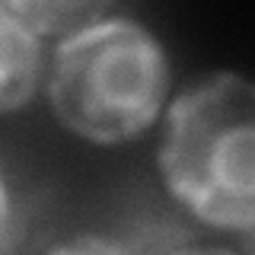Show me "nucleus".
Here are the masks:
<instances>
[{
	"label": "nucleus",
	"instance_id": "f257e3e1",
	"mask_svg": "<svg viewBox=\"0 0 255 255\" xmlns=\"http://www.w3.org/2000/svg\"><path fill=\"white\" fill-rule=\"evenodd\" d=\"M255 90L239 74H217L188 86L169 109L159 169L166 185L198 220L249 236Z\"/></svg>",
	"mask_w": 255,
	"mask_h": 255
},
{
	"label": "nucleus",
	"instance_id": "f03ea898",
	"mask_svg": "<svg viewBox=\"0 0 255 255\" xmlns=\"http://www.w3.org/2000/svg\"><path fill=\"white\" fill-rule=\"evenodd\" d=\"M169 90V64L143 26L106 19L74 32L51 64L48 96L67 131L118 143L150 128Z\"/></svg>",
	"mask_w": 255,
	"mask_h": 255
},
{
	"label": "nucleus",
	"instance_id": "7ed1b4c3",
	"mask_svg": "<svg viewBox=\"0 0 255 255\" xmlns=\"http://www.w3.org/2000/svg\"><path fill=\"white\" fill-rule=\"evenodd\" d=\"M42 74L38 32H32L10 6H0V112L22 109Z\"/></svg>",
	"mask_w": 255,
	"mask_h": 255
},
{
	"label": "nucleus",
	"instance_id": "20e7f679",
	"mask_svg": "<svg viewBox=\"0 0 255 255\" xmlns=\"http://www.w3.org/2000/svg\"><path fill=\"white\" fill-rule=\"evenodd\" d=\"M32 32L42 35H74L106 16L115 0H6Z\"/></svg>",
	"mask_w": 255,
	"mask_h": 255
},
{
	"label": "nucleus",
	"instance_id": "39448f33",
	"mask_svg": "<svg viewBox=\"0 0 255 255\" xmlns=\"http://www.w3.org/2000/svg\"><path fill=\"white\" fill-rule=\"evenodd\" d=\"M6 230H10V195H6V185L0 182V243H3Z\"/></svg>",
	"mask_w": 255,
	"mask_h": 255
}]
</instances>
